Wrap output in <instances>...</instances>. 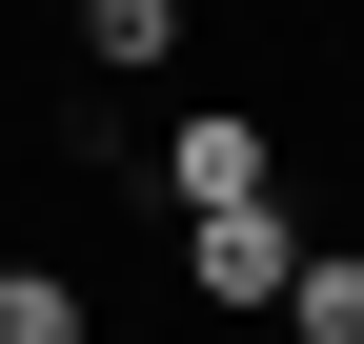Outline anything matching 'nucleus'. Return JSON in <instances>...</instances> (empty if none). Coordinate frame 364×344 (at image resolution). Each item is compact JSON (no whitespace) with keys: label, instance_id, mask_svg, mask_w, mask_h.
Instances as JSON below:
<instances>
[{"label":"nucleus","instance_id":"1","mask_svg":"<svg viewBox=\"0 0 364 344\" xmlns=\"http://www.w3.org/2000/svg\"><path fill=\"white\" fill-rule=\"evenodd\" d=\"M284 264H304L284 183H263V203H182V284H203L223 324H284Z\"/></svg>","mask_w":364,"mask_h":344},{"label":"nucleus","instance_id":"5","mask_svg":"<svg viewBox=\"0 0 364 344\" xmlns=\"http://www.w3.org/2000/svg\"><path fill=\"white\" fill-rule=\"evenodd\" d=\"M0 344H81V284L61 264H0Z\"/></svg>","mask_w":364,"mask_h":344},{"label":"nucleus","instance_id":"2","mask_svg":"<svg viewBox=\"0 0 364 344\" xmlns=\"http://www.w3.org/2000/svg\"><path fill=\"white\" fill-rule=\"evenodd\" d=\"M263 183H284V142H263L243 102H203V122L162 142V203H263Z\"/></svg>","mask_w":364,"mask_h":344},{"label":"nucleus","instance_id":"3","mask_svg":"<svg viewBox=\"0 0 364 344\" xmlns=\"http://www.w3.org/2000/svg\"><path fill=\"white\" fill-rule=\"evenodd\" d=\"M284 344H364V243H304L284 264Z\"/></svg>","mask_w":364,"mask_h":344},{"label":"nucleus","instance_id":"4","mask_svg":"<svg viewBox=\"0 0 364 344\" xmlns=\"http://www.w3.org/2000/svg\"><path fill=\"white\" fill-rule=\"evenodd\" d=\"M81 61H102V81H162L182 61V0H81Z\"/></svg>","mask_w":364,"mask_h":344}]
</instances>
